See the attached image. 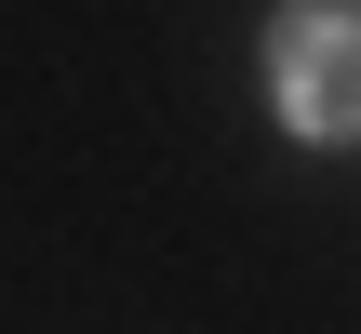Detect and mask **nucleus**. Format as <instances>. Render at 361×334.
Returning a JSON list of instances; mask_svg holds the SVG:
<instances>
[{"instance_id":"1","label":"nucleus","mask_w":361,"mask_h":334,"mask_svg":"<svg viewBox=\"0 0 361 334\" xmlns=\"http://www.w3.org/2000/svg\"><path fill=\"white\" fill-rule=\"evenodd\" d=\"M268 94L308 147H361V0H295L268 27Z\"/></svg>"}]
</instances>
